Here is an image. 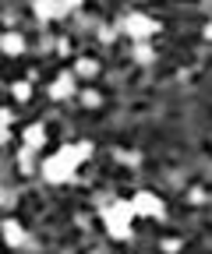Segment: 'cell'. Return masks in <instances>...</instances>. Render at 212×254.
<instances>
[{
  "instance_id": "6da1fadb",
  "label": "cell",
  "mask_w": 212,
  "mask_h": 254,
  "mask_svg": "<svg viewBox=\"0 0 212 254\" xmlns=\"http://www.w3.org/2000/svg\"><path fill=\"white\" fill-rule=\"evenodd\" d=\"M92 155V145L88 141H78V145H64L57 155H50V159H43V180H50V184H68L71 177H74V170H78V163L81 159H88Z\"/></svg>"
},
{
  "instance_id": "7a4b0ae2",
  "label": "cell",
  "mask_w": 212,
  "mask_h": 254,
  "mask_svg": "<svg viewBox=\"0 0 212 254\" xmlns=\"http://www.w3.org/2000/svg\"><path fill=\"white\" fill-rule=\"evenodd\" d=\"M99 215H103V222H106V230H110L113 240H128V237H131V219H135L138 212H135L131 198H117V201L103 205Z\"/></svg>"
},
{
  "instance_id": "3957f363",
  "label": "cell",
  "mask_w": 212,
  "mask_h": 254,
  "mask_svg": "<svg viewBox=\"0 0 212 254\" xmlns=\"http://www.w3.org/2000/svg\"><path fill=\"white\" fill-rule=\"evenodd\" d=\"M120 32L131 36V39H138V43H145V39H152L159 32V21L145 18V14H124V18H120Z\"/></svg>"
},
{
  "instance_id": "277c9868",
  "label": "cell",
  "mask_w": 212,
  "mask_h": 254,
  "mask_svg": "<svg viewBox=\"0 0 212 254\" xmlns=\"http://www.w3.org/2000/svg\"><path fill=\"white\" fill-rule=\"evenodd\" d=\"M131 205H135V212L138 215H152V219H163V201L156 198V194H148V190H138V194L131 198Z\"/></svg>"
},
{
  "instance_id": "5b68a950",
  "label": "cell",
  "mask_w": 212,
  "mask_h": 254,
  "mask_svg": "<svg viewBox=\"0 0 212 254\" xmlns=\"http://www.w3.org/2000/svg\"><path fill=\"white\" fill-rule=\"evenodd\" d=\"M32 11H36L39 18H64V14L74 11V0H60V4H53V0H36Z\"/></svg>"
},
{
  "instance_id": "8992f818",
  "label": "cell",
  "mask_w": 212,
  "mask_h": 254,
  "mask_svg": "<svg viewBox=\"0 0 212 254\" xmlns=\"http://www.w3.org/2000/svg\"><path fill=\"white\" fill-rule=\"evenodd\" d=\"M50 95H53V99H68V95H74V78H71V74H60V78L50 85Z\"/></svg>"
},
{
  "instance_id": "52a82bcc",
  "label": "cell",
  "mask_w": 212,
  "mask_h": 254,
  "mask_svg": "<svg viewBox=\"0 0 212 254\" xmlns=\"http://www.w3.org/2000/svg\"><path fill=\"white\" fill-rule=\"evenodd\" d=\"M0 46H4V53H7V57H18V53L25 50V39L18 36V32H4V39H0Z\"/></svg>"
},
{
  "instance_id": "ba28073f",
  "label": "cell",
  "mask_w": 212,
  "mask_h": 254,
  "mask_svg": "<svg viewBox=\"0 0 212 254\" xmlns=\"http://www.w3.org/2000/svg\"><path fill=\"white\" fill-rule=\"evenodd\" d=\"M4 240L11 244V247H18V244H25V230L18 226L14 219H4Z\"/></svg>"
},
{
  "instance_id": "9c48e42d",
  "label": "cell",
  "mask_w": 212,
  "mask_h": 254,
  "mask_svg": "<svg viewBox=\"0 0 212 254\" xmlns=\"http://www.w3.org/2000/svg\"><path fill=\"white\" fill-rule=\"evenodd\" d=\"M43 141H46V131H43V124H32V127H28V131H25V148H43Z\"/></svg>"
},
{
  "instance_id": "30bf717a",
  "label": "cell",
  "mask_w": 212,
  "mask_h": 254,
  "mask_svg": "<svg viewBox=\"0 0 212 254\" xmlns=\"http://www.w3.org/2000/svg\"><path fill=\"white\" fill-rule=\"evenodd\" d=\"M18 166H21L25 177H28V173H36V166H32V148H21V152H18Z\"/></svg>"
},
{
  "instance_id": "8fae6325",
  "label": "cell",
  "mask_w": 212,
  "mask_h": 254,
  "mask_svg": "<svg viewBox=\"0 0 212 254\" xmlns=\"http://www.w3.org/2000/svg\"><path fill=\"white\" fill-rule=\"evenodd\" d=\"M152 57H156V53H152V46H148V43H138V46H135V60H138V64H152Z\"/></svg>"
},
{
  "instance_id": "7c38bea8",
  "label": "cell",
  "mask_w": 212,
  "mask_h": 254,
  "mask_svg": "<svg viewBox=\"0 0 212 254\" xmlns=\"http://www.w3.org/2000/svg\"><path fill=\"white\" fill-rule=\"evenodd\" d=\"M96 71H99L96 60H78V74H81V78H92Z\"/></svg>"
},
{
  "instance_id": "4fadbf2b",
  "label": "cell",
  "mask_w": 212,
  "mask_h": 254,
  "mask_svg": "<svg viewBox=\"0 0 212 254\" xmlns=\"http://www.w3.org/2000/svg\"><path fill=\"white\" fill-rule=\"evenodd\" d=\"M11 88H14V99H18V103H25L28 95H32V88H28V81H14Z\"/></svg>"
},
{
  "instance_id": "5bb4252c",
  "label": "cell",
  "mask_w": 212,
  "mask_h": 254,
  "mask_svg": "<svg viewBox=\"0 0 212 254\" xmlns=\"http://www.w3.org/2000/svg\"><path fill=\"white\" fill-rule=\"evenodd\" d=\"M117 159H120V163H128V166H138V163H141L138 152H117Z\"/></svg>"
},
{
  "instance_id": "9a60e30c",
  "label": "cell",
  "mask_w": 212,
  "mask_h": 254,
  "mask_svg": "<svg viewBox=\"0 0 212 254\" xmlns=\"http://www.w3.org/2000/svg\"><path fill=\"white\" fill-rule=\"evenodd\" d=\"M81 103H85V106H99V92H92V88L81 92Z\"/></svg>"
},
{
  "instance_id": "2e32d148",
  "label": "cell",
  "mask_w": 212,
  "mask_h": 254,
  "mask_svg": "<svg viewBox=\"0 0 212 254\" xmlns=\"http://www.w3.org/2000/svg\"><path fill=\"white\" fill-rule=\"evenodd\" d=\"M188 201H191V205H202V201H205V190H202V187H191V194H188Z\"/></svg>"
},
{
  "instance_id": "e0dca14e",
  "label": "cell",
  "mask_w": 212,
  "mask_h": 254,
  "mask_svg": "<svg viewBox=\"0 0 212 254\" xmlns=\"http://www.w3.org/2000/svg\"><path fill=\"white\" fill-rule=\"evenodd\" d=\"M99 39H103V43H113V39H117V28H106V25H103V28H99Z\"/></svg>"
},
{
  "instance_id": "ac0fdd59",
  "label": "cell",
  "mask_w": 212,
  "mask_h": 254,
  "mask_svg": "<svg viewBox=\"0 0 212 254\" xmlns=\"http://www.w3.org/2000/svg\"><path fill=\"white\" fill-rule=\"evenodd\" d=\"M11 120H14L11 110H0V124H4V131H11Z\"/></svg>"
},
{
  "instance_id": "d6986e66",
  "label": "cell",
  "mask_w": 212,
  "mask_h": 254,
  "mask_svg": "<svg viewBox=\"0 0 212 254\" xmlns=\"http://www.w3.org/2000/svg\"><path fill=\"white\" fill-rule=\"evenodd\" d=\"M205 39H212V21H209V25H205Z\"/></svg>"
}]
</instances>
